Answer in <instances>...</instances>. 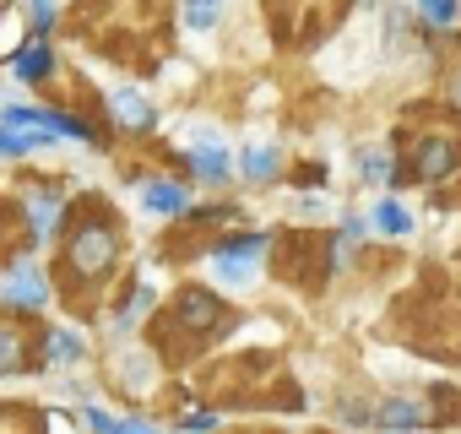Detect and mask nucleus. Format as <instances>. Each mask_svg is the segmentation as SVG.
I'll return each instance as SVG.
<instances>
[{
  "label": "nucleus",
  "instance_id": "21",
  "mask_svg": "<svg viewBox=\"0 0 461 434\" xmlns=\"http://www.w3.org/2000/svg\"><path fill=\"white\" fill-rule=\"evenodd\" d=\"M33 28H55V0H33Z\"/></svg>",
  "mask_w": 461,
  "mask_h": 434
},
{
  "label": "nucleus",
  "instance_id": "10",
  "mask_svg": "<svg viewBox=\"0 0 461 434\" xmlns=\"http://www.w3.org/2000/svg\"><path fill=\"white\" fill-rule=\"evenodd\" d=\"M114 114H120V120H131V125H152V104H147L141 93H131V87H120V93H114Z\"/></svg>",
  "mask_w": 461,
  "mask_h": 434
},
{
  "label": "nucleus",
  "instance_id": "7",
  "mask_svg": "<svg viewBox=\"0 0 461 434\" xmlns=\"http://www.w3.org/2000/svg\"><path fill=\"white\" fill-rule=\"evenodd\" d=\"M141 206H147V212H163V217H179V212H190V195H185L179 185H163V179H158V185L141 190Z\"/></svg>",
  "mask_w": 461,
  "mask_h": 434
},
{
  "label": "nucleus",
  "instance_id": "6",
  "mask_svg": "<svg viewBox=\"0 0 461 434\" xmlns=\"http://www.w3.org/2000/svg\"><path fill=\"white\" fill-rule=\"evenodd\" d=\"M450 163H456V147H450V141H423V147H418V179L434 185V179L450 174Z\"/></svg>",
  "mask_w": 461,
  "mask_h": 434
},
{
  "label": "nucleus",
  "instance_id": "1",
  "mask_svg": "<svg viewBox=\"0 0 461 434\" xmlns=\"http://www.w3.org/2000/svg\"><path fill=\"white\" fill-rule=\"evenodd\" d=\"M0 125H12V131L33 125V131H44V136L87 141V125H82V120H71V114H60V109H0Z\"/></svg>",
  "mask_w": 461,
  "mask_h": 434
},
{
  "label": "nucleus",
  "instance_id": "5",
  "mask_svg": "<svg viewBox=\"0 0 461 434\" xmlns=\"http://www.w3.org/2000/svg\"><path fill=\"white\" fill-rule=\"evenodd\" d=\"M190 163H195V179H206V185L228 179V147H222V141H212V136H201V141H195Z\"/></svg>",
  "mask_w": 461,
  "mask_h": 434
},
{
  "label": "nucleus",
  "instance_id": "15",
  "mask_svg": "<svg viewBox=\"0 0 461 434\" xmlns=\"http://www.w3.org/2000/svg\"><path fill=\"white\" fill-rule=\"evenodd\" d=\"M217 17H222V0H185V23L190 28H217Z\"/></svg>",
  "mask_w": 461,
  "mask_h": 434
},
{
  "label": "nucleus",
  "instance_id": "23",
  "mask_svg": "<svg viewBox=\"0 0 461 434\" xmlns=\"http://www.w3.org/2000/svg\"><path fill=\"white\" fill-rule=\"evenodd\" d=\"M212 423H217V412H190L185 418V429H212Z\"/></svg>",
  "mask_w": 461,
  "mask_h": 434
},
{
  "label": "nucleus",
  "instance_id": "13",
  "mask_svg": "<svg viewBox=\"0 0 461 434\" xmlns=\"http://www.w3.org/2000/svg\"><path fill=\"white\" fill-rule=\"evenodd\" d=\"M28 217H33L39 234H55L60 229V195H33L28 201Z\"/></svg>",
  "mask_w": 461,
  "mask_h": 434
},
{
  "label": "nucleus",
  "instance_id": "2",
  "mask_svg": "<svg viewBox=\"0 0 461 434\" xmlns=\"http://www.w3.org/2000/svg\"><path fill=\"white\" fill-rule=\"evenodd\" d=\"M261 250H267V234H250V240L222 245V256H217V283L245 288V283L256 277V256H261Z\"/></svg>",
  "mask_w": 461,
  "mask_h": 434
},
{
  "label": "nucleus",
  "instance_id": "8",
  "mask_svg": "<svg viewBox=\"0 0 461 434\" xmlns=\"http://www.w3.org/2000/svg\"><path fill=\"white\" fill-rule=\"evenodd\" d=\"M375 229L380 234H391V240H402V234H412V217H407V206H396V201H375Z\"/></svg>",
  "mask_w": 461,
  "mask_h": 434
},
{
  "label": "nucleus",
  "instance_id": "19",
  "mask_svg": "<svg viewBox=\"0 0 461 434\" xmlns=\"http://www.w3.org/2000/svg\"><path fill=\"white\" fill-rule=\"evenodd\" d=\"M456 6L461 0H418V12L434 23V28H445V23H456Z\"/></svg>",
  "mask_w": 461,
  "mask_h": 434
},
{
  "label": "nucleus",
  "instance_id": "9",
  "mask_svg": "<svg viewBox=\"0 0 461 434\" xmlns=\"http://www.w3.org/2000/svg\"><path fill=\"white\" fill-rule=\"evenodd\" d=\"M50 66H55L50 44H28V50L17 55V77H23V82H39V77H50Z\"/></svg>",
  "mask_w": 461,
  "mask_h": 434
},
{
  "label": "nucleus",
  "instance_id": "11",
  "mask_svg": "<svg viewBox=\"0 0 461 434\" xmlns=\"http://www.w3.org/2000/svg\"><path fill=\"white\" fill-rule=\"evenodd\" d=\"M33 147H44V131H12V125H0V158H23Z\"/></svg>",
  "mask_w": 461,
  "mask_h": 434
},
{
  "label": "nucleus",
  "instance_id": "4",
  "mask_svg": "<svg viewBox=\"0 0 461 434\" xmlns=\"http://www.w3.org/2000/svg\"><path fill=\"white\" fill-rule=\"evenodd\" d=\"M44 277L33 272V261H17L12 277H0V304H23V310H39L44 304Z\"/></svg>",
  "mask_w": 461,
  "mask_h": 434
},
{
  "label": "nucleus",
  "instance_id": "20",
  "mask_svg": "<svg viewBox=\"0 0 461 434\" xmlns=\"http://www.w3.org/2000/svg\"><path fill=\"white\" fill-rule=\"evenodd\" d=\"M0 369H6V375L17 369V337L12 331H0Z\"/></svg>",
  "mask_w": 461,
  "mask_h": 434
},
{
  "label": "nucleus",
  "instance_id": "16",
  "mask_svg": "<svg viewBox=\"0 0 461 434\" xmlns=\"http://www.w3.org/2000/svg\"><path fill=\"white\" fill-rule=\"evenodd\" d=\"M185 321H190V326H212V321H217V304H212L206 294H185Z\"/></svg>",
  "mask_w": 461,
  "mask_h": 434
},
{
  "label": "nucleus",
  "instance_id": "17",
  "mask_svg": "<svg viewBox=\"0 0 461 434\" xmlns=\"http://www.w3.org/2000/svg\"><path fill=\"white\" fill-rule=\"evenodd\" d=\"M77 353H82L77 331H55L50 337V364H77Z\"/></svg>",
  "mask_w": 461,
  "mask_h": 434
},
{
  "label": "nucleus",
  "instance_id": "14",
  "mask_svg": "<svg viewBox=\"0 0 461 434\" xmlns=\"http://www.w3.org/2000/svg\"><path fill=\"white\" fill-rule=\"evenodd\" d=\"M240 168H245V179H272V168H277V147H245Z\"/></svg>",
  "mask_w": 461,
  "mask_h": 434
},
{
  "label": "nucleus",
  "instance_id": "3",
  "mask_svg": "<svg viewBox=\"0 0 461 434\" xmlns=\"http://www.w3.org/2000/svg\"><path fill=\"white\" fill-rule=\"evenodd\" d=\"M71 261L82 272H104L114 261V229L109 223H87V234H77V245H71Z\"/></svg>",
  "mask_w": 461,
  "mask_h": 434
},
{
  "label": "nucleus",
  "instance_id": "12",
  "mask_svg": "<svg viewBox=\"0 0 461 434\" xmlns=\"http://www.w3.org/2000/svg\"><path fill=\"white\" fill-rule=\"evenodd\" d=\"M87 423H93L98 434H158L152 423H131V418H109L104 407H87Z\"/></svg>",
  "mask_w": 461,
  "mask_h": 434
},
{
  "label": "nucleus",
  "instance_id": "22",
  "mask_svg": "<svg viewBox=\"0 0 461 434\" xmlns=\"http://www.w3.org/2000/svg\"><path fill=\"white\" fill-rule=\"evenodd\" d=\"M385 174H391V163H385L380 152H369V158H364V179H385Z\"/></svg>",
  "mask_w": 461,
  "mask_h": 434
},
{
  "label": "nucleus",
  "instance_id": "18",
  "mask_svg": "<svg viewBox=\"0 0 461 434\" xmlns=\"http://www.w3.org/2000/svg\"><path fill=\"white\" fill-rule=\"evenodd\" d=\"M380 423H391V429H412V423H418V407H412V402H385V407H380Z\"/></svg>",
  "mask_w": 461,
  "mask_h": 434
}]
</instances>
